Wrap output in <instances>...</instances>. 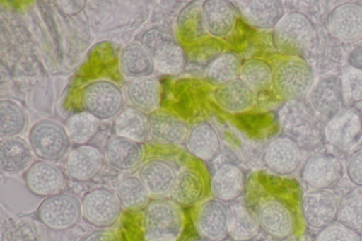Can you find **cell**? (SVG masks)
I'll return each mask as SVG.
<instances>
[{
	"instance_id": "cell-38",
	"label": "cell",
	"mask_w": 362,
	"mask_h": 241,
	"mask_svg": "<svg viewBox=\"0 0 362 241\" xmlns=\"http://www.w3.org/2000/svg\"><path fill=\"white\" fill-rule=\"evenodd\" d=\"M27 117L23 107L16 102L0 100V136L1 139L16 136L26 126Z\"/></svg>"
},
{
	"instance_id": "cell-2",
	"label": "cell",
	"mask_w": 362,
	"mask_h": 241,
	"mask_svg": "<svg viewBox=\"0 0 362 241\" xmlns=\"http://www.w3.org/2000/svg\"><path fill=\"white\" fill-rule=\"evenodd\" d=\"M141 44L151 55L156 67L161 73L176 74L183 69L185 54L168 28L153 26L147 29L141 35Z\"/></svg>"
},
{
	"instance_id": "cell-26",
	"label": "cell",
	"mask_w": 362,
	"mask_h": 241,
	"mask_svg": "<svg viewBox=\"0 0 362 241\" xmlns=\"http://www.w3.org/2000/svg\"><path fill=\"white\" fill-rule=\"evenodd\" d=\"M119 65L121 73L132 79L150 76L156 66L151 55L138 42H130L122 49Z\"/></svg>"
},
{
	"instance_id": "cell-42",
	"label": "cell",
	"mask_w": 362,
	"mask_h": 241,
	"mask_svg": "<svg viewBox=\"0 0 362 241\" xmlns=\"http://www.w3.org/2000/svg\"><path fill=\"white\" fill-rule=\"evenodd\" d=\"M341 81L345 104L362 100V71L350 65L344 66Z\"/></svg>"
},
{
	"instance_id": "cell-5",
	"label": "cell",
	"mask_w": 362,
	"mask_h": 241,
	"mask_svg": "<svg viewBox=\"0 0 362 241\" xmlns=\"http://www.w3.org/2000/svg\"><path fill=\"white\" fill-rule=\"evenodd\" d=\"M311 66L304 60L288 59L281 62L272 72V83L275 93L286 100L305 96L313 83Z\"/></svg>"
},
{
	"instance_id": "cell-21",
	"label": "cell",
	"mask_w": 362,
	"mask_h": 241,
	"mask_svg": "<svg viewBox=\"0 0 362 241\" xmlns=\"http://www.w3.org/2000/svg\"><path fill=\"white\" fill-rule=\"evenodd\" d=\"M177 174L171 163L159 158L148 160L139 170V177L150 194L158 197L170 194Z\"/></svg>"
},
{
	"instance_id": "cell-35",
	"label": "cell",
	"mask_w": 362,
	"mask_h": 241,
	"mask_svg": "<svg viewBox=\"0 0 362 241\" xmlns=\"http://www.w3.org/2000/svg\"><path fill=\"white\" fill-rule=\"evenodd\" d=\"M257 216L250 208L239 205L229 211L228 234L235 241H247L259 230Z\"/></svg>"
},
{
	"instance_id": "cell-15",
	"label": "cell",
	"mask_w": 362,
	"mask_h": 241,
	"mask_svg": "<svg viewBox=\"0 0 362 241\" xmlns=\"http://www.w3.org/2000/svg\"><path fill=\"white\" fill-rule=\"evenodd\" d=\"M202 82L191 78H181L168 87L166 98L170 107L182 117H190L197 111L205 98Z\"/></svg>"
},
{
	"instance_id": "cell-49",
	"label": "cell",
	"mask_w": 362,
	"mask_h": 241,
	"mask_svg": "<svg viewBox=\"0 0 362 241\" xmlns=\"http://www.w3.org/2000/svg\"><path fill=\"white\" fill-rule=\"evenodd\" d=\"M199 241V240H198Z\"/></svg>"
},
{
	"instance_id": "cell-19",
	"label": "cell",
	"mask_w": 362,
	"mask_h": 241,
	"mask_svg": "<svg viewBox=\"0 0 362 241\" xmlns=\"http://www.w3.org/2000/svg\"><path fill=\"white\" fill-rule=\"evenodd\" d=\"M104 162V155L98 148L87 144L80 145L69 152L66 169L73 179L88 181L101 171Z\"/></svg>"
},
{
	"instance_id": "cell-45",
	"label": "cell",
	"mask_w": 362,
	"mask_h": 241,
	"mask_svg": "<svg viewBox=\"0 0 362 241\" xmlns=\"http://www.w3.org/2000/svg\"><path fill=\"white\" fill-rule=\"evenodd\" d=\"M82 241H119V239L115 231L100 228L88 234Z\"/></svg>"
},
{
	"instance_id": "cell-36",
	"label": "cell",
	"mask_w": 362,
	"mask_h": 241,
	"mask_svg": "<svg viewBox=\"0 0 362 241\" xmlns=\"http://www.w3.org/2000/svg\"><path fill=\"white\" fill-rule=\"evenodd\" d=\"M240 68V60L235 53L223 52L209 66L206 78L209 83L220 86L237 78Z\"/></svg>"
},
{
	"instance_id": "cell-6",
	"label": "cell",
	"mask_w": 362,
	"mask_h": 241,
	"mask_svg": "<svg viewBox=\"0 0 362 241\" xmlns=\"http://www.w3.org/2000/svg\"><path fill=\"white\" fill-rule=\"evenodd\" d=\"M314 38V28L310 19L300 12L284 16L275 27L274 39L279 50L288 55L305 51Z\"/></svg>"
},
{
	"instance_id": "cell-32",
	"label": "cell",
	"mask_w": 362,
	"mask_h": 241,
	"mask_svg": "<svg viewBox=\"0 0 362 241\" xmlns=\"http://www.w3.org/2000/svg\"><path fill=\"white\" fill-rule=\"evenodd\" d=\"M115 194L122 209L139 211L150 204L151 194L139 177L128 176L117 184Z\"/></svg>"
},
{
	"instance_id": "cell-22",
	"label": "cell",
	"mask_w": 362,
	"mask_h": 241,
	"mask_svg": "<svg viewBox=\"0 0 362 241\" xmlns=\"http://www.w3.org/2000/svg\"><path fill=\"white\" fill-rule=\"evenodd\" d=\"M33 151L30 144L20 136L1 139L0 169L10 175L18 174L32 165Z\"/></svg>"
},
{
	"instance_id": "cell-12",
	"label": "cell",
	"mask_w": 362,
	"mask_h": 241,
	"mask_svg": "<svg viewBox=\"0 0 362 241\" xmlns=\"http://www.w3.org/2000/svg\"><path fill=\"white\" fill-rule=\"evenodd\" d=\"M328 28L337 39L346 42L362 39V5L346 2L338 5L329 13Z\"/></svg>"
},
{
	"instance_id": "cell-44",
	"label": "cell",
	"mask_w": 362,
	"mask_h": 241,
	"mask_svg": "<svg viewBox=\"0 0 362 241\" xmlns=\"http://www.w3.org/2000/svg\"><path fill=\"white\" fill-rule=\"evenodd\" d=\"M346 171L349 180L354 184L362 187V149L349 158Z\"/></svg>"
},
{
	"instance_id": "cell-37",
	"label": "cell",
	"mask_w": 362,
	"mask_h": 241,
	"mask_svg": "<svg viewBox=\"0 0 362 241\" xmlns=\"http://www.w3.org/2000/svg\"><path fill=\"white\" fill-rule=\"evenodd\" d=\"M71 141L84 145L97 134L100 127V120L86 111L71 115L64 124Z\"/></svg>"
},
{
	"instance_id": "cell-34",
	"label": "cell",
	"mask_w": 362,
	"mask_h": 241,
	"mask_svg": "<svg viewBox=\"0 0 362 241\" xmlns=\"http://www.w3.org/2000/svg\"><path fill=\"white\" fill-rule=\"evenodd\" d=\"M177 30L183 42L193 44L206 35L202 6L196 1L188 4L180 12L177 20Z\"/></svg>"
},
{
	"instance_id": "cell-48",
	"label": "cell",
	"mask_w": 362,
	"mask_h": 241,
	"mask_svg": "<svg viewBox=\"0 0 362 241\" xmlns=\"http://www.w3.org/2000/svg\"><path fill=\"white\" fill-rule=\"evenodd\" d=\"M261 241H274V240H261Z\"/></svg>"
},
{
	"instance_id": "cell-16",
	"label": "cell",
	"mask_w": 362,
	"mask_h": 241,
	"mask_svg": "<svg viewBox=\"0 0 362 241\" xmlns=\"http://www.w3.org/2000/svg\"><path fill=\"white\" fill-rule=\"evenodd\" d=\"M264 160L270 170L280 175H286L298 168L302 153L293 139L288 136H279L269 145Z\"/></svg>"
},
{
	"instance_id": "cell-31",
	"label": "cell",
	"mask_w": 362,
	"mask_h": 241,
	"mask_svg": "<svg viewBox=\"0 0 362 241\" xmlns=\"http://www.w3.org/2000/svg\"><path fill=\"white\" fill-rule=\"evenodd\" d=\"M116 135L141 143L148 136V115L134 107H124L115 117Z\"/></svg>"
},
{
	"instance_id": "cell-3",
	"label": "cell",
	"mask_w": 362,
	"mask_h": 241,
	"mask_svg": "<svg viewBox=\"0 0 362 241\" xmlns=\"http://www.w3.org/2000/svg\"><path fill=\"white\" fill-rule=\"evenodd\" d=\"M29 144L41 160L59 162L68 153L71 140L64 126L52 119H41L30 128Z\"/></svg>"
},
{
	"instance_id": "cell-28",
	"label": "cell",
	"mask_w": 362,
	"mask_h": 241,
	"mask_svg": "<svg viewBox=\"0 0 362 241\" xmlns=\"http://www.w3.org/2000/svg\"><path fill=\"white\" fill-rule=\"evenodd\" d=\"M245 182L244 174L238 166L226 163L214 174L211 189L214 196L222 201H231L242 193Z\"/></svg>"
},
{
	"instance_id": "cell-47",
	"label": "cell",
	"mask_w": 362,
	"mask_h": 241,
	"mask_svg": "<svg viewBox=\"0 0 362 241\" xmlns=\"http://www.w3.org/2000/svg\"><path fill=\"white\" fill-rule=\"evenodd\" d=\"M350 66L362 71V45L356 47L348 57Z\"/></svg>"
},
{
	"instance_id": "cell-24",
	"label": "cell",
	"mask_w": 362,
	"mask_h": 241,
	"mask_svg": "<svg viewBox=\"0 0 362 241\" xmlns=\"http://www.w3.org/2000/svg\"><path fill=\"white\" fill-rule=\"evenodd\" d=\"M105 156L113 167L128 171L140 164L143 149L140 143L115 135L106 143Z\"/></svg>"
},
{
	"instance_id": "cell-18",
	"label": "cell",
	"mask_w": 362,
	"mask_h": 241,
	"mask_svg": "<svg viewBox=\"0 0 362 241\" xmlns=\"http://www.w3.org/2000/svg\"><path fill=\"white\" fill-rule=\"evenodd\" d=\"M309 98L317 112L332 118L345 105L341 78L334 76L321 78L313 88Z\"/></svg>"
},
{
	"instance_id": "cell-40",
	"label": "cell",
	"mask_w": 362,
	"mask_h": 241,
	"mask_svg": "<svg viewBox=\"0 0 362 241\" xmlns=\"http://www.w3.org/2000/svg\"><path fill=\"white\" fill-rule=\"evenodd\" d=\"M337 220L354 230H362V189L352 190L341 199Z\"/></svg>"
},
{
	"instance_id": "cell-43",
	"label": "cell",
	"mask_w": 362,
	"mask_h": 241,
	"mask_svg": "<svg viewBox=\"0 0 362 241\" xmlns=\"http://www.w3.org/2000/svg\"><path fill=\"white\" fill-rule=\"evenodd\" d=\"M315 241H361V236L358 231L337 222L320 230Z\"/></svg>"
},
{
	"instance_id": "cell-17",
	"label": "cell",
	"mask_w": 362,
	"mask_h": 241,
	"mask_svg": "<svg viewBox=\"0 0 362 241\" xmlns=\"http://www.w3.org/2000/svg\"><path fill=\"white\" fill-rule=\"evenodd\" d=\"M188 132L187 124L169 111L158 108L148 114V136L158 143H179Z\"/></svg>"
},
{
	"instance_id": "cell-4",
	"label": "cell",
	"mask_w": 362,
	"mask_h": 241,
	"mask_svg": "<svg viewBox=\"0 0 362 241\" xmlns=\"http://www.w3.org/2000/svg\"><path fill=\"white\" fill-rule=\"evenodd\" d=\"M81 102L85 111L99 120L116 117L124 107V97L119 86L102 79L91 81L82 88Z\"/></svg>"
},
{
	"instance_id": "cell-25",
	"label": "cell",
	"mask_w": 362,
	"mask_h": 241,
	"mask_svg": "<svg viewBox=\"0 0 362 241\" xmlns=\"http://www.w3.org/2000/svg\"><path fill=\"white\" fill-rule=\"evenodd\" d=\"M202 13L206 30L214 37H223L233 30L235 8L228 1L208 0L202 4Z\"/></svg>"
},
{
	"instance_id": "cell-27",
	"label": "cell",
	"mask_w": 362,
	"mask_h": 241,
	"mask_svg": "<svg viewBox=\"0 0 362 241\" xmlns=\"http://www.w3.org/2000/svg\"><path fill=\"white\" fill-rule=\"evenodd\" d=\"M244 3L240 10L244 20L252 27L273 28L284 17V9L280 1H247Z\"/></svg>"
},
{
	"instance_id": "cell-20",
	"label": "cell",
	"mask_w": 362,
	"mask_h": 241,
	"mask_svg": "<svg viewBox=\"0 0 362 241\" xmlns=\"http://www.w3.org/2000/svg\"><path fill=\"white\" fill-rule=\"evenodd\" d=\"M259 228L268 235L278 239L289 237L294 229L291 211L276 201H269L261 205L257 213Z\"/></svg>"
},
{
	"instance_id": "cell-1",
	"label": "cell",
	"mask_w": 362,
	"mask_h": 241,
	"mask_svg": "<svg viewBox=\"0 0 362 241\" xmlns=\"http://www.w3.org/2000/svg\"><path fill=\"white\" fill-rule=\"evenodd\" d=\"M184 216L171 200H156L144 209V228L147 241H176L182 234Z\"/></svg>"
},
{
	"instance_id": "cell-8",
	"label": "cell",
	"mask_w": 362,
	"mask_h": 241,
	"mask_svg": "<svg viewBox=\"0 0 362 241\" xmlns=\"http://www.w3.org/2000/svg\"><path fill=\"white\" fill-rule=\"evenodd\" d=\"M339 201L329 189H311L303 196L300 212L305 224L322 230L337 220Z\"/></svg>"
},
{
	"instance_id": "cell-33",
	"label": "cell",
	"mask_w": 362,
	"mask_h": 241,
	"mask_svg": "<svg viewBox=\"0 0 362 241\" xmlns=\"http://www.w3.org/2000/svg\"><path fill=\"white\" fill-rule=\"evenodd\" d=\"M203 190L204 182L199 174L185 170L177 174L169 195L174 203L180 206H185L199 200Z\"/></svg>"
},
{
	"instance_id": "cell-39",
	"label": "cell",
	"mask_w": 362,
	"mask_h": 241,
	"mask_svg": "<svg viewBox=\"0 0 362 241\" xmlns=\"http://www.w3.org/2000/svg\"><path fill=\"white\" fill-rule=\"evenodd\" d=\"M224 42L217 37H204L190 45L185 54L186 62L204 67L223 53Z\"/></svg>"
},
{
	"instance_id": "cell-13",
	"label": "cell",
	"mask_w": 362,
	"mask_h": 241,
	"mask_svg": "<svg viewBox=\"0 0 362 241\" xmlns=\"http://www.w3.org/2000/svg\"><path fill=\"white\" fill-rule=\"evenodd\" d=\"M341 170V165L337 158L317 153L305 161L302 170V178L312 189H328L338 182Z\"/></svg>"
},
{
	"instance_id": "cell-41",
	"label": "cell",
	"mask_w": 362,
	"mask_h": 241,
	"mask_svg": "<svg viewBox=\"0 0 362 241\" xmlns=\"http://www.w3.org/2000/svg\"><path fill=\"white\" fill-rule=\"evenodd\" d=\"M240 78L254 91H261L270 86L272 71L269 65L259 59H249L241 65Z\"/></svg>"
},
{
	"instance_id": "cell-46",
	"label": "cell",
	"mask_w": 362,
	"mask_h": 241,
	"mask_svg": "<svg viewBox=\"0 0 362 241\" xmlns=\"http://www.w3.org/2000/svg\"><path fill=\"white\" fill-rule=\"evenodd\" d=\"M58 4L61 10L67 14L76 13L83 9L84 1H61Z\"/></svg>"
},
{
	"instance_id": "cell-9",
	"label": "cell",
	"mask_w": 362,
	"mask_h": 241,
	"mask_svg": "<svg viewBox=\"0 0 362 241\" xmlns=\"http://www.w3.org/2000/svg\"><path fill=\"white\" fill-rule=\"evenodd\" d=\"M81 206L85 219L99 228L113 225L119 220L122 209L116 194L104 188L87 192Z\"/></svg>"
},
{
	"instance_id": "cell-10",
	"label": "cell",
	"mask_w": 362,
	"mask_h": 241,
	"mask_svg": "<svg viewBox=\"0 0 362 241\" xmlns=\"http://www.w3.org/2000/svg\"><path fill=\"white\" fill-rule=\"evenodd\" d=\"M326 141L341 151L351 149L362 136V116L355 108L341 110L327 123Z\"/></svg>"
},
{
	"instance_id": "cell-14",
	"label": "cell",
	"mask_w": 362,
	"mask_h": 241,
	"mask_svg": "<svg viewBox=\"0 0 362 241\" xmlns=\"http://www.w3.org/2000/svg\"><path fill=\"white\" fill-rule=\"evenodd\" d=\"M27 188L34 195L48 197L62 189L64 176L54 163L38 160L28 167L25 173Z\"/></svg>"
},
{
	"instance_id": "cell-7",
	"label": "cell",
	"mask_w": 362,
	"mask_h": 241,
	"mask_svg": "<svg viewBox=\"0 0 362 241\" xmlns=\"http://www.w3.org/2000/svg\"><path fill=\"white\" fill-rule=\"evenodd\" d=\"M82 206L74 195L57 193L44 199L37 210V216L46 227L64 230L76 225L82 216Z\"/></svg>"
},
{
	"instance_id": "cell-11",
	"label": "cell",
	"mask_w": 362,
	"mask_h": 241,
	"mask_svg": "<svg viewBox=\"0 0 362 241\" xmlns=\"http://www.w3.org/2000/svg\"><path fill=\"white\" fill-rule=\"evenodd\" d=\"M229 209L223 201L209 199L203 201L195 214L199 235L209 241H220L228 234Z\"/></svg>"
},
{
	"instance_id": "cell-30",
	"label": "cell",
	"mask_w": 362,
	"mask_h": 241,
	"mask_svg": "<svg viewBox=\"0 0 362 241\" xmlns=\"http://www.w3.org/2000/svg\"><path fill=\"white\" fill-rule=\"evenodd\" d=\"M187 146L193 155L203 160H209L218 153L220 141L214 127L207 122H202L189 131Z\"/></svg>"
},
{
	"instance_id": "cell-23",
	"label": "cell",
	"mask_w": 362,
	"mask_h": 241,
	"mask_svg": "<svg viewBox=\"0 0 362 241\" xmlns=\"http://www.w3.org/2000/svg\"><path fill=\"white\" fill-rule=\"evenodd\" d=\"M162 92L160 82L151 76L132 79L126 88L127 98L132 107L145 113L158 109Z\"/></svg>"
},
{
	"instance_id": "cell-29",
	"label": "cell",
	"mask_w": 362,
	"mask_h": 241,
	"mask_svg": "<svg viewBox=\"0 0 362 241\" xmlns=\"http://www.w3.org/2000/svg\"><path fill=\"white\" fill-rule=\"evenodd\" d=\"M214 97L220 107L231 112L243 111L254 101L253 90L241 78L218 86L214 91Z\"/></svg>"
}]
</instances>
